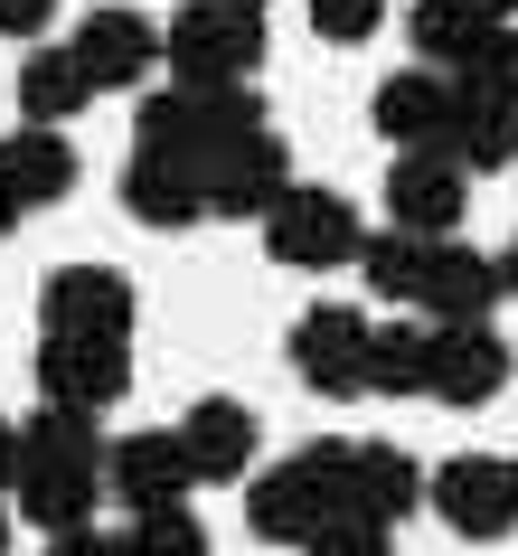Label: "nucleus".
<instances>
[{"label":"nucleus","mask_w":518,"mask_h":556,"mask_svg":"<svg viewBox=\"0 0 518 556\" xmlns=\"http://www.w3.org/2000/svg\"><path fill=\"white\" fill-rule=\"evenodd\" d=\"M10 509H20V519H38L48 538H66V528H94V509H104V434H94V415H76V406H38L29 425H20Z\"/></svg>","instance_id":"obj_1"},{"label":"nucleus","mask_w":518,"mask_h":556,"mask_svg":"<svg viewBox=\"0 0 518 556\" xmlns=\"http://www.w3.org/2000/svg\"><path fill=\"white\" fill-rule=\"evenodd\" d=\"M264 114L255 86H151L142 114H132V161H179V170H207L227 142H245Z\"/></svg>","instance_id":"obj_2"},{"label":"nucleus","mask_w":518,"mask_h":556,"mask_svg":"<svg viewBox=\"0 0 518 556\" xmlns=\"http://www.w3.org/2000/svg\"><path fill=\"white\" fill-rule=\"evenodd\" d=\"M264 58H274V10L264 0H179V20L161 29L170 86H255Z\"/></svg>","instance_id":"obj_3"},{"label":"nucleus","mask_w":518,"mask_h":556,"mask_svg":"<svg viewBox=\"0 0 518 556\" xmlns=\"http://www.w3.org/2000/svg\"><path fill=\"white\" fill-rule=\"evenodd\" d=\"M349 500V443H302L292 463H274L264 481H245V528L264 547H312Z\"/></svg>","instance_id":"obj_4"},{"label":"nucleus","mask_w":518,"mask_h":556,"mask_svg":"<svg viewBox=\"0 0 518 556\" xmlns=\"http://www.w3.org/2000/svg\"><path fill=\"white\" fill-rule=\"evenodd\" d=\"M425 509L471 547H500V538H518V463L509 453H453L425 471Z\"/></svg>","instance_id":"obj_5"},{"label":"nucleus","mask_w":518,"mask_h":556,"mask_svg":"<svg viewBox=\"0 0 518 556\" xmlns=\"http://www.w3.org/2000/svg\"><path fill=\"white\" fill-rule=\"evenodd\" d=\"M358 245H368L358 207L340 189H312V179H292L283 207L264 217V255L292 264V274H340V264H358Z\"/></svg>","instance_id":"obj_6"},{"label":"nucleus","mask_w":518,"mask_h":556,"mask_svg":"<svg viewBox=\"0 0 518 556\" xmlns=\"http://www.w3.org/2000/svg\"><path fill=\"white\" fill-rule=\"evenodd\" d=\"M368 312L358 302H312L302 321H292L283 358H292V378L312 387V396H330V406H349V396H368Z\"/></svg>","instance_id":"obj_7"},{"label":"nucleus","mask_w":518,"mask_h":556,"mask_svg":"<svg viewBox=\"0 0 518 556\" xmlns=\"http://www.w3.org/2000/svg\"><path fill=\"white\" fill-rule=\"evenodd\" d=\"M132 274L123 264H58L38 283V330H66V340H132Z\"/></svg>","instance_id":"obj_8"},{"label":"nucleus","mask_w":518,"mask_h":556,"mask_svg":"<svg viewBox=\"0 0 518 556\" xmlns=\"http://www.w3.org/2000/svg\"><path fill=\"white\" fill-rule=\"evenodd\" d=\"M199 189H207V217H274L283 207V189H292V142L274 132V123H255L245 142H227L217 161L199 170Z\"/></svg>","instance_id":"obj_9"},{"label":"nucleus","mask_w":518,"mask_h":556,"mask_svg":"<svg viewBox=\"0 0 518 556\" xmlns=\"http://www.w3.org/2000/svg\"><path fill=\"white\" fill-rule=\"evenodd\" d=\"M132 396V358L123 340H66V330H38V406H76L104 415Z\"/></svg>","instance_id":"obj_10"},{"label":"nucleus","mask_w":518,"mask_h":556,"mask_svg":"<svg viewBox=\"0 0 518 556\" xmlns=\"http://www.w3.org/2000/svg\"><path fill=\"white\" fill-rule=\"evenodd\" d=\"M66 48H76V66H86L94 94H132V86H151V76H161V29H151L142 10H123V0L86 10Z\"/></svg>","instance_id":"obj_11"},{"label":"nucleus","mask_w":518,"mask_h":556,"mask_svg":"<svg viewBox=\"0 0 518 556\" xmlns=\"http://www.w3.org/2000/svg\"><path fill=\"white\" fill-rule=\"evenodd\" d=\"M509 340H500V321H433V378L425 396L433 406H490L500 387H509Z\"/></svg>","instance_id":"obj_12"},{"label":"nucleus","mask_w":518,"mask_h":556,"mask_svg":"<svg viewBox=\"0 0 518 556\" xmlns=\"http://www.w3.org/2000/svg\"><path fill=\"white\" fill-rule=\"evenodd\" d=\"M462 199H471V170H462L453 151H396V161H387V227L453 236Z\"/></svg>","instance_id":"obj_13"},{"label":"nucleus","mask_w":518,"mask_h":556,"mask_svg":"<svg viewBox=\"0 0 518 556\" xmlns=\"http://www.w3.org/2000/svg\"><path fill=\"white\" fill-rule=\"evenodd\" d=\"M170 434H179V453H189V481H245V471H255L264 425H255L245 396H199Z\"/></svg>","instance_id":"obj_14"},{"label":"nucleus","mask_w":518,"mask_h":556,"mask_svg":"<svg viewBox=\"0 0 518 556\" xmlns=\"http://www.w3.org/2000/svg\"><path fill=\"white\" fill-rule=\"evenodd\" d=\"M104 491H114L123 509H170V500H189L199 481H189L179 434H170V425H151V434H114V443H104Z\"/></svg>","instance_id":"obj_15"},{"label":"nucleus","mask_w":518,"mask_h":556,"mask_svg":"<svg viewBox=\"0 0 518 556\" xmlns=\"http://www.w3.org/2000/svg\"><path fill=\"white\" fill-rule=\"evenodd\" d=\"M368 123L396 151H443V132H453V76H443V66H396V76L368 94Z\"/></svg>","instance_id":"obj_16"},{"label":"nucleus","mask_w":518,"mask_h":556,"mask_svg":"<svg viewBox=\"0 0 518 556\" xmlns=\"http://www.w3.org/2000/svg\"><path fill=\"white\" fill-rule=\"evenodd\" d=\"M425 509V463L415 453H396V443H349V500H340V519H377V528H396Z\"/></svg>","instance_id":"obj_17"},{"label":"nucleus","mask_w":518,"mask_h":556,"mask_svg":"<svg viewBox=\"0 0 518 556\" xmlns=\"http://www.w3.org/2000/svg\"><path fill=\"white\" fill-rule=\"evenodd\" d=\"M490 302H500V264H490L481 245L433 236L425 283H415V312H425V321H490Z\"/></svg>","instance_id":"obj_18"},{"label":"nucleus","mask_w":518,"mask_h":556,"mask_svg":"<svg viewBox=\"0 0 518 556\" xmlns=\"http://www.w3.org/2000/svg\"><path fill=\"white\" fill-rule=\"evenodd\" d=\"M10 94H20V123H48V132H66V123H76V114L94 104L86 66H76V48H48V38H38L29 58H20Z\"/></svg>","instance_id":"obj_19"},{"label":"nucleus","mask_w":518,"mask_h":556,"mask_svg":"<svg viewBox=\"0 0 518 556\" xmlns=\"http://www.w3.org/2000/svg\"><path fill=\"white\" fill-rule=\"evenodd\" d=\"M443 151H453L471 179H481V170H509V161H518V104H509V94L453 86V132H443Z\"/></svg>","instance_id":"obj_20"},{"label":"nucleus","mask_w":518,"mask_h":556,"mask_svg":"<svg viewBox=\"0 0 518 556\" xmlns=\"http://www.w3.org/2000/svg\"><path fill=\"white\" fill-rule=\"evenodd\" d=\"M123 207H132L142 227L179 236V227L207 217V189H199V170H179V161H132V170H123Z\"/></svg>","instance_id":"obj_21"},{"label":"nucleus","mask_w":518,"mask_h":556,"mask_svg":"<svg viewBox=\"0 0 518 556\" xmlns=\"http://www.w3.org/2000/svg\"><path fill=\"white\" fill-rule=\"evenodd\" d=\"M0 170H10V189H20V207H58L66 189H76V151H66V132L29 123V132L0 142Z\"/></svg>","instance_id":"obj_22"},{"label":"nucleus","mask_w":518,"mask_h":556,"mask_svg":"<svg viewBox=\"0 0 518 556\" xmlns=\"http://www.w3.org/2000/svg\"><path fill=\"white\" fill-rule=\"evenodd\" d=\"M433 378V321H377L368 330V396H425Z\"/></svg>","instance_id":"obj_23"},{"label":"nucleus","mask_w":518,"mask_h":556,"mask_svg":"<svg viewBox=\"0 0 518 556\" xmlns=\"http://www.w3.org/2000/svg\"><path fill=\"white\" fill-rule=\"evenodd\" d=\"M481 29H500V20H481L471 0H415V20H405V38H415V66H443V76H453V66L481 48Z\"/></svg>","instance_id":"obj_24"},{"label":"nucleus","mask_w":518,"mask_h":556,"mask_svg":"<svg viewBox=\"0 0 518 556\" xmlns=\"http://www.w3.org/2000/svg\"><path fill=\"white\" fill-rule=\"evenodd\" d=\"M425 255H433V236H415V227H377L368 245H358V283H368L377 302H405V312H415Z\"/></svg>","instance_id":"obj_25"},{"label":"nucleus","mask_w":518,"mask_h":556,"mask_svg":"<svg viewBox=\"0 0 518 556\" xmlns=\"http://www.w3.org/2000/svg\"><path fill=\"white\" fill-rule=\"evenodd\" d=\"M132 556H207V528L189 500H170V509H132V538H123Z\"/></svg>","instance_id":"obj_26"},{"label":"nucleus","mask_w":518,"mask_h":556,"mask_svg":"<svg viewBox=\"0 0 518 556\" xmlns=\"http://www.w3.org/2000/svg\"><path fill=\"white\" fill-rule=\"evenodd\" d=\"M377 20H387V0H312V38H330V48L377 38Z\"/></svg>","instance_id":"obj_27"},{"label":"nucleus","mask_w":518,"mask_h":556,"mask_svg":"<svg viewBox=\"0 0 518 556\" xmlns=\"http://www.w3.org/2000/svg\"><path fill=\"white\" fill-rule=\"evenodd\" d=\"M387 538H396V528H377V519H330L302 556H387Z\"/></svg>","instance_id":"obj_28"},{"label":"nucleus","mask_w":518,"mask_h":556,"mask_svg":"<svg viewBox=\"0 0 518 556\" xmlns=\"http://www.w3.org/2000/svg\"><path fill=\"white\" fill-rule=\"evenodd\" d=\"M48 20H58V0H0V38H20V48H38Z\"/></svg>","instance_id":"obj_29"},{"label":"nucleus","mask_w":518,"mask_h":556,"mask_svg":"<svg viewBox=\"0 0 518 556\" xmlns=\"http://www.w3.org/2000/svg\"><path fill=\"white\" fill-rule=\"evenodd\" d=\"M48 556H132V547L104 538V528H66V538H48Z\"/></svg>","instance_id":"obj_30"},{"label":"nucleus","mask_w":518,"mask_h":556,"mask_svg":"<svg viewBox=\"0 0 518 556\" xmlns=\"http://www.w3.org/2000/svg\"><path fill=\"white\" fill-rule=\"evenodd\" d=\"M10 471H20V425L0 415V500H10Z\"/></svg>","instance_id":"obj_31"},{"label":"nucleus","mask_w":518,"mask_h":556,"mask_svg":"<svg viewBox=\"0 0 518 556\" xmlns=\"http://www.w3.org/2000/svg\"><path fill=\"white\" fill-rule=\"evenodd\" d=\"M20 217H29V207H20V189H10V170H0V236L20 227Z\"/></svg>","instance_id":"obj_32"},{"label":"nucleus","mask_w":518,"mask_h":556,"mask_svg":"<svg viewBox=\"0 0 518 556\" xmlns=\"http://www.w3.org/2000/svg\"><path fill=\"white\" fill-rule=\"evenodd\" d=\"M500 293H518V236H509V255H500Z\"/></svg>","instance_id":"obj_33"},{"label":"nucleus","mask_w":518,"mask_h":556,"mask_svg":"<svg viewBox=\"0 0 518 556\" xmlns=\"http://www.w3.org/2000/svg\"><path fill=\"white\" fill-rule=\"evenodd\" d=\"M471 10H481V20H518V0H471Z\"/></svg>","instance_id":"obj_34"},{"label":"nucleus","mask_w":518,"mask_h":556,"mask_svg":"<svg viewBox=\"0 0 518 556\" xmlns=\"http://www.w3.org/2000/svg\"><path fill=\"white\" fill-rule=\"evenodd\" d=\"M10 519H20V509H10V500H0V556H10Z\"/></svg>","instance_id":"obj_35"}]
</instances>
